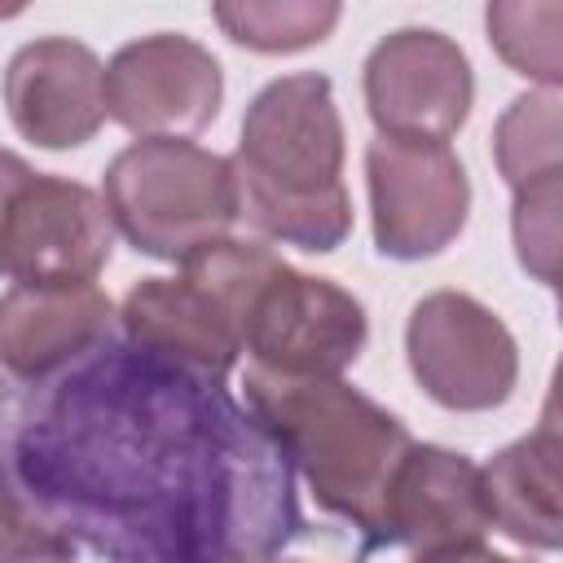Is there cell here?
Masks as SVG:
<instances>
[{
    "label": "cell",
    "instance_id": "6da1fadb",
    "mask_svg": "<svg viewBox=\"0 0 563 563\" xmlns=\"http://www.w3.org/2000/svg\"><path fill=\"white\" fill-rule=\"evenodd\" d=\"M0 506L53 559L260 563L308 528L260 418L123 330L44 374H0Z\"/></svg>",
    "mask_w": 563,
    "mask_h": 563
},
{
    "label": "cell",
    "instance_id": "7a4b0ae2",
    "mask_svg": "<svg viewBox=\"0 0 563 563\" xmlns=\"http://www.w3.org/2000/svg\"><path fill=\"white\" fill-rule=\"evenodd\" d=\"M343 119L325 75H282L264 84L238 132L233 180L238 220L260 238L330 255L352 233V198L343 189Z\"/></svg>",
    "mask_w": 563,
    "mask_h": 563
},
{
    "label": "cell",
    "instance_id": "3957f363",
    "mask_svg": "<svg viewBox=\"0 0 563 563\" xmlns=\"http://www.w3.org/2000/svg\"><path fill=\"white\" fill-rule=\"evenodd\" d=\"M246 409L273 435L317 506L378 550L387 484L413 444L409 427L343 374H273L246 365Z\"/></svg>",
    "mask_w": 563,
    "mask_h": 563
},
{
    "label": "cell",
    "instance_id": "277c9868",
    "mask_svg": "<svg viewBox=\"0 0 563 563\" xmlns=\"http://www.w3.org/2000/svg\"><path fill=\"white\" fill-rule=\"evenodd\" d=\"M277 251L246 238H216L189 251L176 277H141L119 303V330L207 378H229L242 356V321L255 282Z\"/></svg>",
    "mask_w": 563,
    "mask_h": 563
},
{
    "label": "cell",
    "instance_id": "5b68a950",
    "mask_svg": "<svg viewBox=\"0 0 563 563\" xmlns=\"http://www.w3.org/2000/svg\"><path fill=\"white\" fill-rule=\"evenodd\" d=\"M101 198L119 238L172 264L238 224L233 163L185 136H136L123 145L106 167Z\"/></svg>",
    "mask_w": 563,
    "mask_h": 563
},
{
    "label": "cell",
    "instance_id": "8992f818",
    "mask_svg": "<svg viewBox=\"0 0 563 563\" xmlns=\"http://www.w3.org/2000/svg\"><path fill=\"white\" fill-rule=\"evenodd\" d=\"M405 361L413 383L449 413H488L515 396L519 343L466 290H431L409 308Z\"/></svg>",
    "mask_w": 563,
    "mask_h": 563
},
{
    "label": "cell",
    "instance_id": "52a82bcc",
    "mask_svg": "<svg viewBox=\"0 0 563 563\" xmlns=\"http://www.w3.org/2000/svg\"><path fill=\"white\" fill-rule=\"evenodd\" d=\"M369 224L387 260H431L457 242L471 211V180L449 141L374 136L365 145Z\"/></svg>",
    "mask_w": 563,
    "mask_h": 563
},
{
    "label": "cell",
    "instance_id": "ba28073f",
    "mask_svg": "<svg viewBox=\"0 0 563 563\" xmlns=\"http://www.w3.org/2000/svg\"><path fill=\"white\" fill-rule=\"evenodd\" d=\"M365 339L369 321L361 299L286 260L268 268L242 321V352L273 374H343L356 365Z\"/></svg>",
    "mask_w": 563,
    "mask_h": 563
},
{
    "label": "cell",
    "instance_id": "9c48e42d",
    "mask_svg": "<svg viewBox=\"0 0 563 563\" xmlns=\"http://www.w3.org/2000/svg\"><path fill=\"white\" fill-rule=\"evenodd\" d=\"M114 251L106 198L79 180L26 172L0 211V277L97 282Z\"/></svg>",
    "mask_w": 563,
    "mask_h": 563
},
{
    "label": "cell",
    "instance_id": "30bf717a",
    "mask_svg": "<svg viewBox=\"0 0 563 563\" xmlns=\"http://www.w3.org/2000/svg\"><path fill=\"white\" fill-rule=\"evenodd\" d=\"M488 532L493 515L479 466L466 453L413 440L387 484L378 545L413 559H488Z\"/></svg>",
    "mask_w": 563,
    "mask_h": 563
},
{
    "label": "cell",
    "instance_id": "8fae6325",
    "mask_svg": "<svg viewBox=\"0 0 563 563\" xmlns=\"http://www.w3.org/2000/svg\"><path fill=\"white\" fill-rule=\"evenodd\" d=\"M365 110L378 136L449 141L471 114L475 75L457 40L431 26H400L365 57Z\"/></svg>",
    "mask_w": 563,
    "mask_h": 563
},
{
    "label": "cell",
    "instance_id": "7c38bea8",
    "mask_svg": "<svg viewBox=\"0 0 563 563\" xmlns=\"http://www.w3.org/2000/svg\"><path fill=\"white\" fill-rule=\"evenodd\" d=\"M224 101L220 62L189 35H141L106 62V114L132 136L202 132Z\"/></svg>",
    "mask_w": 563,
    "mask_h": 563
},
{
    "label": "cell",
    "instance_id": "4fadbf2b",
    "mask_svg": "<svg viewBox=\"0 0 563 563\" xmlns=\"http://www.w3.org/2000/svg\"><path fill=\"white\" fill-rule=\"evenodd\" d=\"M4 106L18 136L40 150L88 145L110 119L106 66L88 44L70 35L31 40L4 66Z\"/></svg>",
    "mask_w": 563,
    "mask_h": 563
},
{
    "label": "cell",
    "instance_id": "5bb4252c",
    "mask_svg": "<svg viewBox=\"0 0 563 563\" xmlns=\"http://www.w3.org/2000/svg\"><path fill=\"white\" fill-rule=\"evenodd\" d=\"M114 321L119 312L97 282H13L0 295V374L31 378L66 365Z\"/></svg>",
    "mask_w": 563,
    "mask_h": 563
},
{
    "label": "cell",
    "instance_id": "9a60e30c",
    "mask_svg": "<svg viewBox=\"0 0 563 563\" xmlns=\"http://www.w3.org/2000/svg\"><path fill=\"white\" fill-rule=\"evenodd\" d=\"M479 475L497 532H506L523 550L563 545V431L554 396L545 400L537 431L493 453Z\"/></svg>",
    "mask_w": 563,
    "mask_h": 563
},
{
    "label": "cell",
    "instance_id": "2e32d148",
    "mask_svg": "<svg viewBox=\"0 0 563 563\" xmlns=\"http://www.w3.org/2000/svg\"><path fill=\"white\" fill-rule=\"evenodd\" d=\"M343 0H211L216 26L251 53L286 57L303 53L339 26Z\"/></svg>",
    "mask_w": 563,
    "mask_h": 563
},
{
    "label": "cell",
    "instance_id": "e0dca14e",
    "mask_svg": "<svg viewBox=\"0 0 563 563\" xmlns=\"http://www.w3.org/2000/svg\"><path fill=\"white\" fill-rule=\"evenodd\" d=\"M493 53L537 88L563 84V0H484Z\"/></svg>",
    "mask_w": 563,
    "mask_h": 563
},
{
    "label": "cell",
    "instance_id": "ac0fdd59",
    "mask_svg": "<svg viewBox=\"0 0 563 563\" xmlns=\"http://www.w3.org/2000/svg\"><path fill=\"white\" fill-rule=\"evenodd\" d=\"M493 163L510 189L563 176V128H559V88L519 92L493 128Z\"/></svg>",
    "mask_w": 563,
    "mask_h": 563
},
{
    "label": "cell",
    "instance_id": "d6986e66",
    "mask_svg": "<svg viewBox=\"0 0 563 563\" xmlns=\"http://www.w3.org/2000/svg\"><path fill=\"white\" fill-rule=\"evenodd\" d=\"M510 238H515V255L519 268L541 282V286H559V246H563V176H545L532 185L510 189Z\"/></svg>",
    "mask_w": 563,
    "mask_h": 563
},
{
    "label": "cell",
    "instance_id": "ffe728a7",
    "mask_svg": "<svg viewBox=\"0 0 563 563\" xmlns=\"http://www.w3.org/2000/svg\"><path fill=\"white\" fill-rule=\"evenodd\" d=\"M0 559H53V550L0 506Z\"/></svg>",
    "mask_w": 563,
    "mask_h": 563
},
{
    "label": "cell",
    "instance_id": "44dd1931",
    "mask_svg": "<svg viewBox=\"0 0 563 563\" xmlns=\"http://www.w3.org/2000/svg\"><path fill=\"white\" fill-rule=\"evenodd\" d=\"M26 172H31V163H26L22 154H13V150H0V211H4L9 194H13V185H18Z\"/></svg>",
    "mask_w": 563,
    "mask_h": 563
},
{
    "label": "cell",
    "instance_id": "7402d4cb",
    "mask_svg": "<svg viewBox=\"0 0 563 563\" xmlns=\"http://www.w3.org/2000/svg\"><path fill=\"white\" fill-rule=\"evenodd\" d=\"M31 0H0V22H9V18H18L22 9H26Z\"/></svg>",
    "mask_w": 563,
    "mask_h": 563
}]
</instances>
